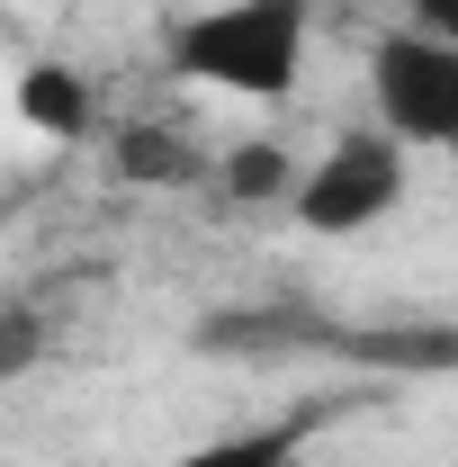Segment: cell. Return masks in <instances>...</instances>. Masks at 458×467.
<instances>
[{"mask_svg":"<svg viewBox=\"0 0 458 467\" xmlns=\"http://www.w3.org/2000/svg\"><path fill=\"white\" fill-rule=\"evenodd\" d=\"M306 55H315V0H216L172 27V72L207 99L279 109L306 81Z\"/></svg>","mask_w":458,"mask_h":467,"instance_id":"cell-1","label":"cell"},{"mask_svg":"<svg viewBox=\"0 0 458 467\" xmlns=\"http://www.w3.org/2000/svg\"><path fill=\"white\" fill-rule=\"evenodd\" d=\"M404 198H413V153H404L387 126H350V135H333V144L306 162L297 198H287V216H297L306 234L350 243V234L387 225Z\"/></svg>","mask_w":458,"mask_h":467,"instance_id":"cell-2","label":"cell"},{"mask_svg":"<svg viewBox=\"0 0 458 467\" xmlns=\"http://www.w3.org/2000/svg\"><path fill=\"white\" fill-rule=\"evenodd\" d=\"M369 126H387L404 153H458V46L422 27H387L369 46Z\"/></svg>","mask_w":458,"mask_h":467,"instance_id":"cell-3","label":"cell"},{"mask_svg":"<svg viewBox=\"0 0 458 467\" xmlns=\"http://www.w3.org/2000/svg\"><path fill=\"white\" fill-rule=\"evenodd\" d=\"M109 171L126 189H198V180H216V144L189 117H117Z\"/></svg>","mask_w":458,"mask_h":467,"instance_id":"cell-4","label":"cell"},{"mask_svg":"<svg viewBox=\"0 0 458 467\" xmlns=\"http://www.w3.org/2000/svg\"><path fill=\"white\" fill-rule=\"evenodd\" d=\"M9 109H18V126H27V135H46V144H81V135L99 126V90H90L72 63L36 55V63H18Z\"/></svg>","mask_w":458,"mask_h":467,"instance_id":"cell-5","label":"cell"},{"mask_svg":"<svg viewBox=\"0 0 458 467\" xmlns=\"http://www.w3.org/2000/svg\"><path fill=\"white\" fill-rule=\"evenodd\" d=\"M297 180H306V162L287 153L279 135H243V144L216 153V189H225L234 207H287Z\"/></svg>","mask_w":458,"mask_h":467,"instance_id":"cell-6","label":"cell"},{"mask_svg":"<svg viewBox=\"0 0 458 467\" xmlns=\"http://www.w3.org/2000/svg\"><path fill=\"white\" fill-rule=\"evenodd\" d=\"M46 350H55V315H46V306H27V296H9V306H0V387L36 378V368H46Z\"/></svg>","mask_w":458,"mask_h":467,"instance_id":"cell-7","label":"cell"},{"mask_svg":"<svg viewBox=\"0 0 458 467\" xmlns=\"http://www.w3.org/2000/svg\"><path fill=\"white\" fill-rule=\"evenodd\" d=\"M153 467H297L287 431H234V441H198V450H172Z\"/></svg>","mask_w":458,"mask_h":467,"instance_id":"cell-8","label":"cell"},{"mask_svg":"<svg viewBox=\"0 0 458 467\" xmlns=\"http://www.w3.org/2000/svg\"><path fill=\"white\" fill-rule=\"evenodd\" d=\"M404 27H422V36H450V46H458V0H404Z\"/></svg>","mask_w":458,"mask_h":467,"instance_id":"cell-9","label":"cell"}]
</instances>
